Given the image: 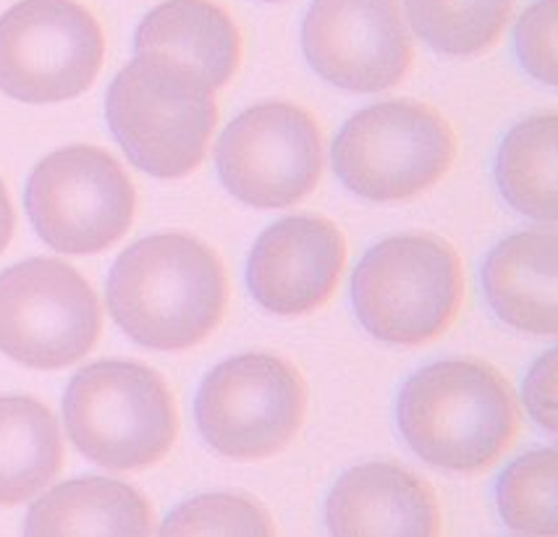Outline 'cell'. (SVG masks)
Wrapping results in <instances>:
<instances>
[{
  "label": "cell",
  "instance_id": "6da1fadb",
  "mask_svg": "<svg viewBox=\"0 0 558 537\" xmlns=\"http://www.w3.org/2000/svg\"><path fill=\"white\" fill-rule=\"evenodd\" d=\"M108 309L134 344L184 352L223 320L229 276L199 239L168 231L123 249L106 283Z\"/></svg>",
  "mask_w": 558,
  "mask_h": 537
},
{
  "label": "cell",
  "instance_id": "7a4b0ae2",
  "mask_svg": "<svg viewBox=\"0 0 558 537\" xmlns=\"http://www.w3.org/2000/svg\"><path fill=\"white\" fill-rule=\"evenodd\" d=\"M396 425L425 464L470 475L504 456L519 436L522 410L488 362L440 359L401 386Z\"/></svg>",
  "mask_w": 558,
  "mask_h": 537
},
{
  "label": "cell",
  "instance_id": "3957f363",
  "mask_svg": "<svg viewBox=\"0 0 558 537\" xmlns=\"http://www.w3.org/2000/svg\"><path fill=\"white\" fill-rule=\"evenodd\" d=\"M106 121L134 168L155 179L190 176L216 129V89L186 63L136 53L110 82Z\"/></svg>",
  "mask_w": 558,
  "mask_h": 537
},
{
  "label": "cell",
  "instance_id": "277c9868",
  "mask_svg": "<svg viewBox=\"0 0 558 537\" xmlns=\"http://www.w3.org/2000/svg\"><path fill=\"white\" fill-rule=\"evenodd\" d=\"M63 423L82 456L113 472L163 462L179 436L177 404L160 373L121 359L95 362L71 378Z\"/></svg>",
  "mask_w": 558,
  "mask_h": 537
},
{
  "label": "cell",
  "instance_id": "5b68a950",
  "mask_svg": "<svg viewBox=\"0 0 558 537\" xmlns=\"http://www.w3.org/2000/svg\"><path fill=\"white\" fill-rule=\"evenodd\" d=\"M464 270L457 249L430 234L383 239L352 273L356 320L383 344L417 346L457 320Z\"/></svg>",
  "mask_w": 558,
  "mask_h": 537
},
{
  "label": "cell",
  "instance_id": "8992f818",
  "mask_svg": "<svg viewBox=\"0 0 558 537\" xmlns=\"http://www.w3.org/2000/svg\"><path fill=\"white\" fill-rule=\"evenodd\" d=\"M457 137L436 108L386 100L362 108L330 147V163L349 192L369 203L417 197L449 173Z\"/></svg>",
  "mask_w": 558,
  "mask_h": 537
},
{
  "label": "cell",
  "instance_id": "52a82bcc",
  "mask_svg": "<svg viewBox=\"0 0 558 537\" xmlns=\"http://www.w3.org/2000/svg\"><path fill=\"white\" fill-rule=\"evenodd\" d=\"M307 412V386L289 359L250 352L205 375L194 401L203 441L220 456L257 462L294 441Z\"/></svg>",
  "mask_w": 558,
  "mask_h": 537
},
{
  "label": "cell",
  "instance_id": "ba28073f",
  "mask_svg": "<svg viewBox=\"0 0 558 537\" xmlns=\"http://www.w3.org/2000/svg\"><path fill=\"white\" fill-rule=\"evenodd\" d=\"M37 236L63 255H97L132 229L136 190L113 155L71 145L37 163L24 190Z\"/></svg>",
  "mask_w": 558,
  "mask_h": 537
},
{
  "label": "cell",
  "instance_id": "9c48e42d",
  "mask_svg": "<svg viewBox=\"0 0 558 537\" xmlns=\"http://www.w3.org/2000/svg\"><path fill=\"white\" fill-rule=\"evenodd\" d=\"M100 300L80 270L35 257L0 273V352L32 370H61L93 352Z\"/></svg>",
  "mask_w": 558,
  "mask_h": 537
},
{
  "label": "cell",
  "instance_id": "30bf717a",
  "mask_svg": "<svg viewBox=\"0 0 558 537\" xmlns=\"http://www.w3.org/2000/svg\"><path fill=\"white\" fill-rule=\"evenodd\" d=\"M106 58L100 24L76 0H19L0 16V93L32 106L74 100Z\"/></svg>",
  "mask_w": 558,
  "mask_h": 537
},
{
  "label": "cell",
  "instance_id": "8fae6325",
  "mask_svg": "<svg viewBox=\"0 0 558 537\" xmlns=\"http://www.w3.org/2000/svg\"><path fill=\"white\" fill-rule=\"evenodd\" d=\"M216 168L239 203L257 210L300 205L323 176L320 126L294 102H259L223 129Z\"/></svg>",
  "mask_w": 558,
  "mask_h": 537
},
{
  "label": "cell",
  "instance_id": "7c38bea8",
  "mask_svg": "<svg viewBox=\"0 0 558 537\" xmlns=\"http://www.w3.org/2000/svg\"><path fill=\"white\" fill-rule=\"evenodd\" d=\"M302 50L320 80L360 95L396 87L414 61L399 0H313Z\"/></svg>",
  "mask_w": 558,
  "mask_h": 537
},
{
  "label": "cell",
  "instance_id": "4fadbf2b",
  "mask_svg": "<svg viewBox=\"0 0 558 537\" xmlns=\"http://www.w3.org/2000/svg\"><path fill=\"white\" fill-rule=\"evenodd\" d=\"M347 265V239L320 216H291L257 236L246 260V289L259 307L281 317L320 309Z\"/></svg>",
  "mask_w": 558,
  "mask_h": 537
},
{
  "label": "cell",
  "instance_id": "5bb4252c",
  "mask_svg": "<svg viewBox=\"0 0 558 537\" xmlns=\"http://www.w3.org/2000/svg\"><path fill=\"white\" fill-rule=\"evenodd\" d=\"M330 535L433 537L440 533L436 490L412 469L391 462H369L343 472L328 493Z\"/></svg>",
  "mask_w": 558,
  "mask_h": 537
},
{
  "label": "cell",
  "instance_id": "9a60e30c",
  "mask_svg": "<svg viewBox=\"0 0 558 537\" xmlns=\"http://www.w3.org/2000/svg\"><path fill=\"white\" fill-rule=\"evenodd\" d=\"M485 300L506 326L532 335H556L558 331V273L556 229H527L504 239L485 257Z\"/></svg>",
  "mask_w": 558,
  "mask_h": 537
},
{
  "label": "cell",
  "instance_id": "2e32d148",
  "mask_svg": "<svg viewBox=\"0 0 558 537\" xmlns=\"http://www.w3.org/2000/svg\"><path fill=\"white\" fill-rule=\"evenodd\" d=\"M134 50L186 63L220 89L242 61V35L229 11L213 0H166L140 22Z\"/></svg>",
  "mask_w": 558,
  "mask_h": 537
},
{
  "label": "cell",
  "instance_id": "e0dca14e",
  "mask_svg": "<svg viewBox=\"0 0 558 537\" xmlns=\"http://www.w3.org/2000/svg\"><path fill=\"white\" fill-rule=\"evenodd\" d=\"M153 524L150 503L132 485L108 477H82L56 485L32 503L24 533L32 537H142L153 533Z\"/></svg>",
  "mask_w": 558,
  "mask_h": 537
},
{
  "label": "cell",
  "instance_id": "ac0fdd59",
  "mask_svg": "<svg viewBox=\"0 0 558 537\" xmlns=\"http://www.w3.org/2000/svg\"><path fill=\"white\" fill-rule=\"evenodd\" d=\"M63 467L61 427L32 396H0V507H19Z\"/></svg>",
  "mask_w": 558,
  "mask_h": 537
},
{
  "label": "cell",
  "instance_id": "d6986e66",
  "mask_svg": "<svg viewBox=\"0 0 558 537\" xmlns=\"http://www.w3.org/2000/svg\"><path fill=\"white\" fill-rule=\"evenodd\" d=\"M556 113L519 121L496 155V184L504 199L535 221H556Z\"/></svg>",
  "mask_w": 558,
  "mask_h": 537
},
{
  "label": "cell",
  "instance_id": "ffe728a7",
  "mask_svg": "<svg viewBox=\"0 0 558 537\" xmlns=\"http://www.w3.org/2000/svg\"><path fill=\"white\" fill-rule=\"evenodd\" d=\"M420 40L444 56H477L501 40L511 0H404Z\"/></svg>",
  "mask_w": 558,
  "mask_h": 537
},
{
  "label": "cell",
  "instance_id": "44dd1931",
  "mask_svg": "<svg viewBox=\"0 0 558 537\" xmlns=\"http://www.w3.org/2000/svg\"><path fill=\"white\" fill-rule=\"evenodd\" d=\"M556 449L530 451L501 472L496 483L498 514L511 533L556 535L558 533V490Z\"/></svg>",
  "mask_w": 558,
  "mask_h": 537
},
{
  "label": "cell",
  "instance_id": "7402d4cb",
  "mask_svg": "<svg viewBox=\"0 0 558 537\" xmlns=\"http://www.w3.org/2000/svg\"><path fill=\"white\" fill-rule=\"evenodd\" d=\"M166 537H194V535H276L270 514L255 498L239 493H207L181 503L160 524Z\"/></svg>",
  "mask_w": 558,
  "mask_h": 537
},
{
  "label": "cell",
  "instance_id": "603a6c76",
  "mask_svg": "<svg viewBox=\"0 0 558 537\" xmlns=\"http://www.w3.org/2000/svg\"><path fill=\"white\" fill-rule=\"evenodd\" d=\"M514 50L532 80L556 87V0H537L519 16Z\"/></svg>",
  "mask_w": 558,
  "mask_h": 537
},
{
  "label": "cell",
  "instance_id": "cb8c5ba5",
  "mask_svg": "<svg viewBox=\"0 0 558 537\" xmlns=\"http://www.w3.org/2000/svg\"><path fill=\"white\" fill-rule=\"evenodd\" d=\"M556 349H548L535 365L530 367L527 378L522 386V399L535 423L548 432H556L558 414H556Z\"/></svg>",
  "mask_w": 558,
  "mask_h": 537
},
{
  "label": "cell",
  "instance_id": "d4e9b609",
  "mask_svg": "<svg viewBox=\"0 0 558 537\" xmlns=\"http://www.w3.org/2000/svg\"><path fill=\"white\" fill-rule=\"evenodd\" d=\"M14 229H16L14 205H11L9 190H5V184L0 181V255H3L5 247L11 244V239H14Z\"/></svg>",
  "mask_w": 558,
  "mask_h": 537
},
{
  "label": "cell",
  "instance_id": "484cf974",
  "mask_svg": "<svg viewBox=\"0 0 558 537\" xmlns=\"http://www.w3.org/2000/svg\"><path fill=\"white\" fill-rule=\"evenodd\" d=\"M265 3H283V0H265Z\"/></svg>",
  "mask_w": 558,
  "mask_h": 537
}]
</instances>
